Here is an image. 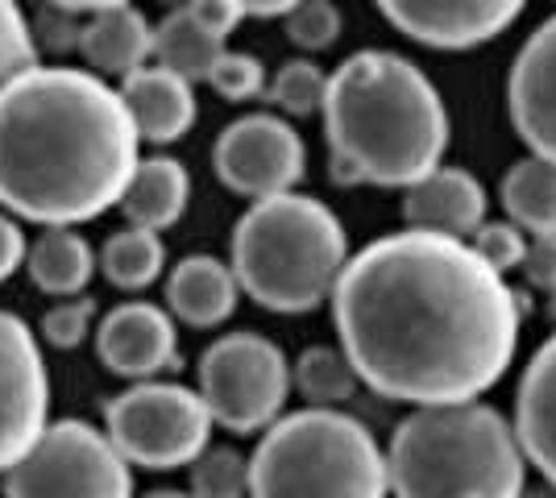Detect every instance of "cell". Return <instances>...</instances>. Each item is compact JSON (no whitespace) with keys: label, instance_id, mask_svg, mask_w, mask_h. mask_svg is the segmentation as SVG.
<instances>
[{"label":"cell","instance_id":"obj_1","mask_svg":"<svg viewBox=\"0 0 556 498\" xmlns=\"http://www.w3.org/2000/svg\"><path fill=\"white\" fill-rule=\"evenodd\" d=\"M357 382L391 404L482 399L507 379L523 295L469 241L399 229L353 250L328 295Z\"/></svg>","mask_w":556,"mask_h":498},{"label":"cell","instance_id":"obj_2","mask_svg":"<svg viewBox=\"0 0 556 498\" xmlns=\"http://www.w3.org/2000/svg\"><path fill=\"white\" fill-rule=\"evenodd\" d=\"M141 158L125 100L88 67H25L0 88V208L88 225L116 208Z\"/></svg>","mask_w":556,"mask_h":498},{"label":"cell","instance_id":"obj_3","mask_svg":"<svg viewBox=\"0 0 556 498\" xmlns=\"http://www.w3.org/2000/svg\"><path fill=\"white\" fill-rule=\"evenodd\" d=\"M328 175L341 188H412L444 163L453 117L441 88L394 50H357L328 72Z\"/></svg>","mask_w":556,"mask_h":498},{"label":"cell","instance_id":"obj_4","mask_svg":"<svg viewBox=\"0 0 556 498\" xmlns=\"http://www.w3.org/2000/svg\"><path fill=\"white\" fill-rule=\"evenodd\" d=\"M528 470L510 416L482 399L412 407L387 445L391 498H519Z\"/></svg>","mask_w":556,"mask_h":498},{"label":"cell","instance_id":"obj_5","mask_svg":"<svg viewBox=\"0 0 556 498\" xmlns=\"http://www.w3.org/2000/svg\"><path fill=\"white\" fill-rule=\"evenodd\" d=\"M349 254L341 216L303 191L254 200L229 238L237 286L257 308L278 316H303L328 304Z\"/></svg>","mask_w":556,"mask_h":498},{"label":"cell","instance_id":"obj_6","mask_svg":"<svg viewBox=\"0 0 556 498\" xmlns=\"http://www.w3.org/2000/svg\"><path fill=\"white\" fill-rule=\"evenodd\" d=\"M250 498H391L387 449L341 407L282 411L250 452Z\"/></svg>","mask_w":556,"mask_h":498},{"label":"cell","instance_id":"obj_7","mask_svg":"<svg viewBox=\"0 0 556 498\" xmlns=\"http://www.w3.org/2000/svg\"><path fill=\"white\" fill-rule=\"evenodd\" d=\"M212 416L200 391L184 382H129L104 407L116 452L141 470H184L212 445Z\"/></svg>","mask_w":556,"mask_h":498},{"label":"cell","instance_id":"obj_8","mask_svg":"<svg viewBox=\"0 0 556 498\" xmlns=\"http://www.w3.org/2000/svg\"><path fill=\"white\" fill-rule=\"evenodd\" d=\"M195 391L208 407L212 424L229 427L237 436H254L287 411L291 361L262 332H225L200 357Z\"/></svg>","mask_w":556,"mask_h":498},{"label":"cell","instance_id":"obj_9","mask_svg":"<svg viewBox=\"0 0 556 498\" xmlns=\"http://www.w3.org/2000/svg\"><path fill=\"white\" fill-rule=\"evenodd\" d=\"M4 498H134V465L104 427L54 420L34 449L4 470Z\"/></svg>","mask_w":556,"mask_h":498},{"label":"cell","instance_id":"obj_10","mask_svg":"<svg viewBox=\"0 0 556 498\" xmlns=\"http://www.w3.org/2000/svg\"><path fill=\"white\" fill-rule=\"evenodd\" d=\"M216 179L245 200H270L295 191L307 170V145L300 129L278 113H245L220 129L212 145Z\"/></svg>","mask_w":556,"mask_h":498},{"label":"cell","instance_id":"obj_11","mask_svg":"<svg viewBox=\"0 0 556 498\" xmlns=\"http://www.w3.org/2000/svg\"><path fill=\"white\" fill-rule=\"evenodd\" d=\"M50 424V370L38 332L0 311V474L13 470Z\"/></svg>","mask_w":556,"mask_h":498},{"label":"cell","instance_id":"obj_12","mask_svg":"<svg viewBox=\"0 0 556 498\" xmlns=\"http://www.w3.org/2000/svg\"><path fill=\"white\" fill-rule=\"evenodd\" d=\"M387 22L432 50H478L503 38L528 0H374Z\"/></svg>","mask_w":556,"mask_h":498},{"label":"cell","instance_id":"obj_13","mask_svg":"<svg viewBox=\"0 0 556 498\" xmlns=\"http://www.w3.org/2000/svg\"><path fill=\"white\" fill-rule=\"evenodd\" d=\"M96 357L100 366L125 382L166 379L179 370V329L175 316L150 299L116 304L96 320Z\"/></svg>","mask_w":556,"mask_h":498},{"label":"cell","instance_id":"obj_14","mask_svg":"<svg viewBox=\"0 0 556 498\" xmlns=\"http://www.w3.org/2000/svg\"><path fill=\"white\" fill-rule=\"evenodd\" d=\"M507 113L519 142L556 163V13L535 25L510 63Z\"/></svg>","mask_w":556,"mask_h":498},{"label":"cell","instance_id":"obj_15","mask_svg":"<svg viewBox=\"0 0 556 498\" xmlns=\"http://www.w3.org/2000/svg\"><path fill=\"white\" fill-rule=\"evenodd\" d=\"M490 195L465 166H432L424 179L403 188V216L407 229L441 233V238L469 241L473 229L486 220Z\"/></svg>","mask_w":556,"mask_h":498},{"label":"cell","instance_id":"obj_16","mask_svg":"<svg viewBox=\"0 0 556 498\" xmlns=\"http://www.w3.org/2000/svg\"><path fill=\"white\" fill-rule=\"evenodd\" d=\"M116 92L125 100L134 129L146 145H175L195 129V117H200L195 84L159 63H146L134 75H125Z\"/></svg>","mask_w":556,"mask_h":498},{"label":"cell","instance_id":"obj_17","mask_svg":"<svg viewBox=\"0 0 556 498\" xmlns=\"http://www.w3.org/2000/svg\"><path fill=\"white\" fill-rule=\"evenodd\" d=\"M515 436L528 465L556 486V332L532 354L515 391Z\"/></svg>","mask_w":556,"mask_h":498},{"label":"cell","instance_id":"obj_18","mask_svg":"<svg viewBox=\"0 0 556 498\" xmlns=\"http://www.w3.org/2000/svg\"><path fill=\"white\" fill-rule=\"evenodd\" d=\"M75 47H79L92 75L125 79V75H134L138 67L150 63L154 25L146 22V13L134 4H109V9L88 13V22L79 25Z\"/></svg>","mask_w":556,"mask_h":498},{"label":"cell","instance_id":"obj_19","mask_svg":"<svg viewBox=\"0 0 556 498\" xmlns=\"http://www.w3.org/2000/svg\"><path fill=\"white\" fill-rule=\"evenodd\" d=\"M241 286L229 261L212 254H191L166 274V311L187 329H220L237 311Z\"/></svg>","mask_w":556,"mask_h":498},{"label":"cell","instance_id":"obj_20","mask_svg":"<svg viewBox=\"0 0 556 498\" xmlns=\"http://www.w3.org/2000/svg\"><path fill=\"white\" fill-rule=\"evenodd\" d=\"M187 204H191V175L170 154L138 158L129 183H125L121 200H116L125 225H138V229H150V233L175 229L184 220Z\"/></svg>","mask_w":556,"mask_h":498},{"label":"cell","instance_id":"obj_21","mask_svg":"<svg viewBox=\"0 0 556 498\" xmlns=\"http://www.w3.org/2000/svg\"><path fill=\"white\" fill-rule=\"evenodd\" d=\"M25 270L42 295H84L96 274V250L75 225H42V233L25 250Z\"/></svg>","mask_w":556,"mask_h":498},{"label":"cell","instance_id":"obj_22","mask_svg":"<svg viewBox=\"0 0 556 498\" xmlns=\"http://www.w3.org/2000/svg\"><path fill=\"white\" fill-rule=\"evenodd\" d=\"M498 204L528 238L556 233V163L535 154L510 163L498 183Z\"/></svg>","mask_w":556,"mask_h":498},{"label":"cell","instance_id":"obj_23","mask_svg":"<svg viewBox=\"0 0 556 498\" xmlns=\"http://www.w3.org/2000/svg\"><path fill=\"white\" fill-rule=\"evenodd\" d=\"M220 54H225V38L208 34L187 9H170L163 22L154 25L150 59L166 72L191 79V84H204Z\"/></svg>","mask_w":556,"mask_h":498},{"label":"cell","instance_id":"obj_24","mask_svg":"<svg viewBox=\"0 0 556 498\" xmlns=\"http://www.w3.org/2000/svg\"><path fill=\"white\" fill-rule=\"evenodd\" d=\"M96 266L104 270V279H109L116 291L138 295V291H146V286H154L163 279V270H166L163 233L125 225V229H116L113 238L100 245Z\"/></svg>","mask_w":556,"mask_h":498},{"label":"cell","instance_id":"obj_25","mask_svg":"<svg viewBox=\"0 0 556 498\" xmlns=\"http://www.w3.org/2000/svg\"><path fill=\"white\" fill-rule=\"evenodd\" d=\"M357 374L341 354V345H307L291 366V391H300L307 407H341L357 395Z\"/></svg>","mask_w":556,"mask_h":498},{"label":"cell","instance_id":"obj_26","mask_svg":"<svg viewBox=\"0 0 556 498\" xmlns=\"http://www.w3.org/2000/svg\"><path fill=\"white\" fill-rule=\"evenodd\" d=\"M266 95L282 117H312L325 108L328 95V72L316 59H287L270 79H266Z\"/></svg>","mask_w":556,"mask_h":498},{"label":"cell","instance_id":"obj_27","mask_svg":"<svg viewBox=\"0 0 556 498\" xmlns=\"http://www.w3.org/2000/svg\"><path fill=\"white\" fill-rule=\"evenodd\" d=\"M187 470V490L195 498H250V457H241L229 445H208Z\"/></svg>","mask_w":556,"mask_h":498},{"label":"cell","instance_id":"obj_28","mask_svg":"<svg viewBox=\"0 0 556 498\" xmlns=\"http://www.w3.org/2000/svg\"><path fill=\"white\" fill-rule=\"evenodd\" d=\"M282 29H287V42L303 54H316V50L337 47L345 17L337 9V0H300L291 13H282Z\"/></svg>","mask_w":556,"mask_h":498},{"label":"cell","instance_id":"obj_29","mask_svg":"<svg viewBox=\"0 0 556 498\" xmlns=\"http://www.w3.org/2000/svg\"><path fill=\"white\" fill-rule=\"evenodd\" d=\"M96 299L84 291V295H67V299H54L47 311H42V324H38V336L47 341L50 349H79L88 336L96 332Z\"/></svg>","mask_w":556,"mask_h":498},{"label":"cell","instance_id":"obj_30","mask_svg":"<svg viewBox=\"0 0 556 498\" xmlns=\"http://www.w3.org/2000/svg\"><path fill=\"white\" fill-rule=\"evenodd\" d=\"M266 67H262V59L257 54H241V50H225L220 59H216V67L208 72L204 84H212V92L220 95V100H229V104H245V100H257V95H266Z\"/></svg>","mask_w":556,"mask_h":498},{"label":"cell","instance_id":"obj_31","mask_svg":"<svg viewBox=\"0 0 556 498\" xmlns=\"http://www.w3.org/2000/svg\"><path fill=\"white\" fill-rule=\"evenodd\" d=\"M34 63H38V42L25 9L17 0H0V88Z\"/></svg>","mask_w":556,"mask_h":498},{"label":"cell","instance_id":"obj_32","mask_svg":"<svg viewBox=\"0 0 556 498\" xmlns=\"http://www.w3.org/2000/svg\"><path fill=\"white\" fill-rule=\"evenodd\" d=\"M473 254L486 261L494 274H503L507 279L510 270H519V261H523V250H528V233L519 229V225H510V220H482L478 229H473Z\"/></svg>","mask_w":556,"mask_h":498},{"label":"cell","instance_id":"obj_33","mask_svg":"<svg viewBox=\"0 0 556 498\" xmlns=\"http://www.w3.org/2000/svg\"><path fill=\"white\" fill-rule=\"evenodd\" d=\"M519 270H523L528 286H535V291H553L556 286V233L528 238V250H523Z\"/></svg>","mask_w":556,"mask_h":498},{"label":"cell","instance_id":"obj_34","mask_svg":"<svg viewBox=\"0 0 556 498\" xmlns=\"http://www.w3.org/2000/svg\"><path fill=\"white\" fill-rule=\"evenodd\" d=\"M179 9H187V13H191L195 22L204 25L208 34L225 38V42H229L232 29L245 22V13H241L232 0H187V4H179Z\"/></svg>","mask_w":556,"mask_h":498},{"label":"cell","instance_id":"obj_35","mask_svg":"<svg viewBox=\"0 0 556 498\" xmlns=\"http://www.w3.org/2000/svg\"><path fill=\"white\" fill-rule=\"evenodd\" d=\"M25 250H29V241H25L17 216H9L0 208V283L13 279L25 266Z\"/></svg>","mask_w":556,"mask_h":498},{"label":"cell","instance_id":"obj_36","mask_svg":"<svg viewBox=\"0 0 556 498\" xmlns=\"http://www.w3.org/2000/svg\"><path fill=\"white\" fill-rule=\"evenodd\" d=\"M245 17H282V13H291L300 0H232Z\"/></svg>","mask_w":556,"mask_h":498},{"label":"cell","instance_id":"obj_37","mask_svg":"<svg viewBox=\"0 0 556 498\" xmlns=\"http://www.w3.org/2000/svg\"><path fill=\"white\" fill-rule=\"evenodd\" d=\"M54 9H67V13H96V9H109V4H134V0H47Z\"/></svg>","mask_w":556,"mask_h":498},{"label":"cell","instance_id":"obj_38","mask_svg":"<svg viewBox=\"0 0 556 498\" xmlns=\"http://www.w3.org/2000/svg\"><path fill=\"white\" fill-rule=\"evenodd\" d=\"M519 498H556V486L553 482H540V486H528Z\"/></svg>","mask_w":556,"mask_h":498},{"label":"cell","instance_id":"obj_39","mask_svg":"<svg viewBox=\"0 0 556 498\" xmlns=\"http://www.w3.org/2000/svg\"><path fill=\"white\" fill-rule=\"evenodd\" d=\"M141 498H195L191 490H170V486H163V490H150V495H141Z\"/></svg>","mask_w":556,"mask_h":498},{"label":"cell","instance_id":"obj_40","mask_svg":"<svg viewBox=\"0 0 556 498\" xmlns=\"http://www.w3.org/2000/svg\"><path fill=\"white\" fill-rule=\"evenodd\" d=\"M548 316H553V320H556V286H553V291H548Z\"/></svg>","mask_w":556,"mask_h":498},{"label":"cell","instance_id":"obj_41","mask_svg":"<svg viewBox=\"0 0 556 498\" xmlns=\"http://www.w3.org/2000/svg\"><path fill=\"white\" fill-rule=\"evenodd\" d=\"M170 4H175V9H179V4H187V0H170Z\"/></svg>","mask_w":556,"mask_h":498}]
</instances>
